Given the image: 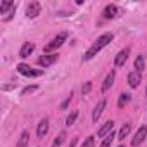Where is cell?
Masks as SVG:
<instances>
[{
    "label": "cell",
    "instance_id": "obj_8",
    "mask_svg": "<svg viewBox=\"0 0 147 147\" xmlns=\"http://www.w3.org/2000/svg\"><path fill=\"white\" fill-rule=\"evenodd\" d=\"M140 82H142V73L140 71H131L130 75H128V85L131 87V88H138V85H140Z\"/></svg>",
    "mask_w": 147,
    "mask_h": 147
},
{
    "label": "cell",
    "instance_id": "obj_19",
    "mask_svg": "<svg viewBox=\"0 0 147 147\" xmlns=\"http://www.w3.org/2000/svg\"><path fill=\"white\" fill-rule=\"evenodd\" d=\"M130 100H131V95H130V94H121V95H119V99H118V107H119V109H123Z\"/></svg>",
    "mask_w": 147,
    "mask_h": 147
},
{
    "label": "cell",
    "instance_id": "obj_13",
    "mask_svg": "<svg viewBox=\"0 0 147 147\" xmlns=\"http://www.w3.org/2000/svg\"><path fill=\"white\" fill-rule=\"evenodd\" d=\"M113 128H114V121L113 119H107L102 126H100V130L97 131V137H100V138H104L107 133H111L113 131Z\"/></svg>",
    "mask_w": 147,
    "mask_h": 147
},
{
    "label": "cell",
    "instance_id": "obj_3",
    "mask_svg": "<svg viewBox=\"0 0 147 147\" xmlns=\"http://www.w3.org/2000/svg\"><path fill=\"white\" fill-rule=\"evenodd\" d=\"M16 71L19 73L21 76H26V78H38V76H43V69H35V67H31V66H28V64H24V62L18 64V66H16Z\"/></svg>",
    "mask_w": 147,
    "mask_h": 147
},
{
    "label": "cell",
    "instance_id": "obj_2",
    "mask_svg": "<svg viewBox=\"0 0 147 147\" xmlns=\"http://www.w3.org/2000/svg\"><path fill=\"white\" fill-rule=\"evenodd\" d=\"M67 40V31H62V33H59V35H55L45 47H43V50H45V54H54L59 47H62L64 45V42Z\"/></svg>",
    "mask_w": 147,
    "mask_h": 147
},
{
    "label": "cell",
    "instance_id": "obj_17",
    "mask_svg": "<svg viewBox=\"0 0 147 147\" xmlns=\"http://www.w3.org/2000/svg\"><path fill=\"white\" fill-rule=\"evenodd\" d=\"M118 135L114 133V131H111V133H107L106 137H104V140H102V144H100V147H111V144L114 142V138H116Z\"/></svg>",
    "mask_w": 147,
    "mask_h": 147
},
{
    "label": "cell",
    "instance_id": "obj_14",
    "mask_svg": "<svg viewBox=\"0 0 147 147\" xmlns=\"http://www.w3.org/2000/svg\"><path fill=\"white\" fill-rule=\"evenodd\" d=\"M47 133H49V119L43 118V119L38 123V126H36V137H38V138H43Z\"/></svg>",
    "mask_w": 147,
    "mask_h": 147
},
{
    "label": "cell",
    "instance_id": "obj_18",
    "mask_svg": "<svg viewBox=\"0 0 147 147\" xmlns=\"http://www.w3.org/2000/svg\"><path fill=\"white\" fill-rule=\"evenodd\" d=\"M14 5H16L14 2H7V0H5V2H2V4H0V14H9Z\"/></svg>",
    "mask_w": 147,
    "mask_h": 147
},
{
    "label": "cell",
    "instance_id": "obj_21",
    "mask_svg": "<svg viewBox=\"0 0 147 147\" xmlns=\"http://www.w3.org/2000/svg\"><path fill=\"white\" fill-rule=\"evenodd\" d=\"M144 67H145V59H144V55H137V57H135V69L142 73Z\"/></svg>",
    "mask_w": 147,
    "mask_h": 147
},
{
    "label": "cell",
    "instance_id": "obj_6",
    "mask_svg": "<svg viewBox=\"0 0 147 147\" xmlns=\"http://www.w3.org/2000/svg\"><path fill=\"white\" fill-rule=\"evenodd\" d=\"M40 12H42V4H40V2H30V4L26 5V18H28V19L38 18Z\"/></svg>",
    "mask_w": 147,
    "mask_h": 147
},
{
    "label": "cell",
    "instance_id": "obj_27",
    "mask_svg": "<svg viewBox=\"0 0 147 147\" xmlns=\"http://www.w3.org/2000/svg\"><path fill=\"white\" fill-rule=\"evenodd\" d=\"M118 147H125V145H123V144H121V145H118Z\"/></svg>",
    "mask_w": 147,
    "mask_h": 147
},
{
    "label": "cell",
    "instance_id": "obj_11",
    "mask_svg": "<svg viewBox=\"0 0 147 147\" xmlns=\"http://www.w3.org/2000/svg\"><path fill=\"white\" fill-rule=\"evenodd\" d=\"M128 55H130V49H123V50H119V52H118V55H116V59H114V66H116V67L125 66V62H126Z\"/></svg>",
    "mask_w": 147,
    "mask_h": 147
},
{
    "label": "cell",
    "instance_id": "obj_23",
    "mask_svg": "<svg viewBox=\"0 0 147 147\" xmlns=\"http://www.w3.org/2000/svg\"><path fill=\"white\" fill-rule=\"evenodd\" d=\"M38 90V85H31V87H24L23 90H21V95L24 97V95H30V94H33V92H36Z\"/></svg>",
    "mask_w": 147,
    "mask_h": 147
},
{
    "label": "cell",
    "instance_id": "obj_9",
    "mask_svg": "<svg viewBox=\"0 0 147 147\" xmlns=\"http://www.w3.org/2000/svg\"><path fill=\"white\" fill-rule=\"evenodd\" d=\"M106 99H100L99 102H97V106H95V109H94V113H92V121L94 123H97L99 121V118L102 116V113H104V109H106Z\"/></svg>",
    "mask_w": 147,
    "mask_h": 147
},
{
    "label": "cell",
    "instance_id": "obj_1",
    "mask_svg": "<svg viewBox=\"0 0 147 147\" xmlns=\"http://www.w3.org/2000/svg\"><path fill=\"white\" fill-rule=\"evenodd\" d=\"M113 38H114L113 33H109V31H107V33H102V35H100V36H99V38H97V40L87 49V52H85V55H83V61H85V62H87V61H92V59H94V57L104 49V47H107V45L113 42Z\"/></svg>",
    "mask_w": 147,
    "mask_h": 147
},
{
    "label": "cell",
    "instance_id": "obj_5",
    "mask_svg": "<svg viewBox=\"0 0 147 147\" xmlns=\"http://www.w3.org/2000/svg\"><path fill=\"white\" fill-rule=\"evenodd\" d=\"M57 59H59V54L54 52V54H43V55H40L36 62H38V66H42V67H49V66H52L54 62H57Z\"/></svg>",
    "mask_w": 147,
    "mask_h": 147
},
{
    "label": "cell",
    "instance_id": "obj_28",
    "mask_svg": "<svg viewBox=\"0 0 147 147\" xmlns=\"http://www.w3.org/2000/svg\"><path fill=\"white\" fill-rule=\"evenodd\" d=\"M145 95H147V88H145Z\"/></svg>",
    "mask_w": 147,
    "mask_h": 147
},
{
    "label": "cell",
    "instance_id": "obj_7",
    "mask_svg": "<svg viewBox=\"0 0 147 147\" xmlns=\"http://www.w3.org/2000/svg\"><path fill=\"white\" fill-rule=\"evenodd\" d=\"M118 14H119V7L116 4H107L104 7V11H102L104 19H114V18H118Z\"/></svg>",
    "mask_w": 147,
    "mask_h": 147
},
{
    "label": "cell",
    "instance_id": "obj_4",
    "mask_svg": "<svg viewBox=\"0 0 147 147\" xmlns=\"http://www.w3.org/2000/svg\"><path fill=\"white\" fill-rule=\"evenodd\" d=\"M145 138H147V126L142 125V126L135 131V135H133V138H131V147H138V145H142Z\"/></svg>",
    "mask_w": 147,
    "mask_h": 147
},
{
    "label": "cell",
    "instance_id": "obj_20",
    "mask_svg": "<svg viewBox=\"0 0 147 147\" xmlns=\"http://www.w3.org/2000/svg\"><path fill=\"white\" fill-rule=\"evenodd\" d=\"M64 142H66V131H61V133L55 137V140L52 142V147H61Z\"/></svg>",
    "mask_w": 147,
    "mask_h": 147
},
{
    "label": "cell",
    "instance_id": "obj_26",
    "mask_svg": "<svg viewBox=\"0 0 147 147\" xmlns=\"http://www.w3.org/2000/svg\"><path fill=\"white\" fill-rule=\"evenodd\" d=\"M69 102H71V95H69V97H67V99H66V100L61 104V109H66V107L69 106Z\"/></svg>",
    "mask_w": 147,
    "mask_h": 147
},
{
    "label": "cell",
    "instance_id": "obj_15",
    "mask_svg": "<svg viewBox=\"0 0 147 147\" xmlns=\"http://www.w3.org/2000/svg\"><path fill=\"white\" fill-rule=\"evenodd\" d=\"M28 144H30V131L28 130H23L21 135H19V140H18L16 147H28Z\"/></svg>",
    "mask_w": 147,
    "mask_h": 147
},
{
    "label": "cell",
    "instance_id": "obj_10",
    "mask_svg": "<svg viewBox=\"0 0 147 147\" xmlns=\"http://www.w3.org/2000/svg\"><path fill=\"white\" fill-rule=\"evenodd\" d=\"M33 50H35V43L33 42H24L21 45V49H19V57L21 59H26L28 55L33 54Z\"/></svg>",
    "mask_w": 147,
    "mask_h": 147
},
{
    "label": "cell",
    "instance_id": "obj_24",
    "mask_svg": "<svg viewBox=\"0 0 147 147\" xmlns=\"http://www.w3.org/2000/svg\"><path fill=\"white\" fill-rule=\"evenodd\" d=\"M94 145H95V137L90 135V137H87V138L83 140V144H82L80 147H94Z\"/></svg>",
    "mask_w": 147,
    "mask_h": 147
},
{
    "label": "cell",
    "instance_id": "obj_12",
    "mask_svg": "<svg viewBox=\"0 0 147 147\" xmlns=\"http://www.w3.org/2000/svg\"><path fill=\"white\" fill-rule=\"evenodd\" d=\"M114 80H116V69H111V71L107 73V76H106L104 83H102V92H107V90L113 87Z\"/></svg>",
    "mask_w": 147,
    "mask_h": 147
},
{
    "label": "cell",
    "instance_id": "obj_22",
    "mask_svg": "<svg viewBox=\"0 0 147 147\" xmlns=\"http://www.w3.org/2000/svg\"><path fill=\"white\" fill-rule=\"evenodd\" d=\"M76 118H78V111H73V113H71V114L66 118V126H71V125H75Z\"/></svg>",
    "mask_w": 147,
    "mask_h": 147
},
{
    "label": "cell",
    "instance_id": "obj_16",
    "mask_svg": "<svg viewBox=\"0 0 147 147\" xmlns=\"http://www.w3.org/2000/svg\"><path fill=\"white\" fill-rule=\"evenodd\" d=\"M130 131H131V123H125V125L121 126V130L118 131V140L126 138V137L130 135Z\"/></svg>",
    "mask_w": 147,
    "mask_h": 147
},
{
    "label": "cell",
    "instance_id": "obj_25",
    "mask_svg": "<svg viewBox=\"0 0 147 147\" xmlns=\"http://www.w3.org/2000/svg\"><path fill=\"white\" fill-rule=\"evenodd\" d=\"M90 90H92V82H85L83 87H82V94L87 95V94H90Z\"/></svg>",
    "mask_w": 147,
    "mask_h": 147
}]
</instances>
